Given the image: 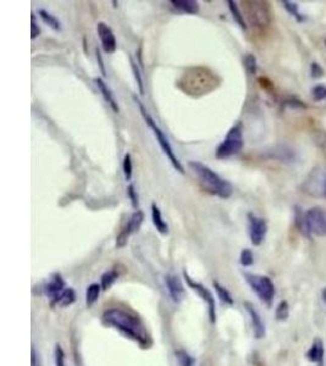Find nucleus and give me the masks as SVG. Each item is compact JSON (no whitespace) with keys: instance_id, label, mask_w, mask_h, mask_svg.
<instances>
[{"instance_id":"20","label":"nucleus","mask_w":326,"mask_h":366,"mask_svg":"<svg viewBox=\"0 0 326 366\" xmlns=\"http://www.w3.org/2000/svg\"><path fill=\"white\" fill-rule=\"evenodd\" d=\"M103 291L100 283H91L88 287H87L86 291V304L87 306L91 307L97 303L99 297H100V293Z\"/></svg>"},{"instance_id":"19","label":"nucleus","mask_w":326,"mask_h":366,"mask_svg":"<svg viewBox=\"0 0 326 366\" xmlns=\"http://www.w3.org/2000/svg\"><path fill=\"white\" fill-rule=\"evenodd\" d=\"M152 220L153 225L155 226L156 231L161 234H168L169 233V226L165 222L164 218H162L161 210L159 209V206L155 203L152 204Z\"/></svg>"},{"instance_id":"33","label":"nucleus","mask_w":326,"mask_h":366,"mask_svg":"<svg viewBox=\"0 0 326 366\" xmlns=\"http://www.w3.org/2000/svg\"><path fill=\"white\" fill-rule=\"evenodd\" d=\"M240 263L241 265L244 266V268L252 266L253 263H254V255H253L252 250H249V249H243V250L241 251Z\"/></svg>"},{"instance_id":"17","label":"nucleus","mask_w":326,"mask_h":366,"mask_svg":"<svg viewBox=\"0 0 326 366\" xmlns=\"http://www.w3.org/2000/svg\"><path fill=\"white\" fill-rule=\"evenodd\" d=\"M94 83H95V86H97L99 92H100L101 96L104 98V100H105L107 104H109V107L112 108V110L114 111L115 114H119V111H120V108H119L118 101L115 100L114 95H113L110 88L107 87L105 81H104L103 78H100V77H95L94 78Z\"/></svg>"},{"instance_id":"40","label":"nucleus","mask_w":326,"mask_h":366,"mask_svg":"<svg viewBox=\"0 0 326 366\" xmlns=\"http://www.w3.org/2000/svg\"><path fill=\"white\" fill-rule=\"evenodd\" d=\"M321 297H322V300H324V303H325V305H326V287H325L324 289H322Z\"/></svg>"},{"instance_id":"12","label":"nucleus","mask_w":326,"mask_h":366,"mask_svg":"<svg viewBox=\"0 0 326 366\" xmlns=\"http://www.w3.org/2000/svg\"><path fill=\"white\" fill-rule=\"evenodd\" d=\"M244 309H246L247 314L249 315L250 318V324H252V329H253V335L257 339H263L264 337L266 336V327L265 324H264L263 319H261L260 314L255 306L253 305L252 303L249 301H244L243 304Z\"/></svg>"},{"instance_id":"14","label":"nucleus","mask_w":326,"mask_h":366,"mask_svg":"<svg viewBox=\"0 0 326 366\" xmlns=\"http://www.w3.org/2000/svg\"><path fill=\"white\" fill-rule=\"evenodd\" d=\"M164 281L171 300L176 304L181 303L183 298H185V286H183L181 278L176 276V275L168 274Z\"/></svg>"},{"instance_id":"10","label":"nucleus","mask_w":326,"mask_h":366,"mask_svg":"<svg viewBox=\"0 0 326 366\" xmlns=\"http://www.w3.org/2000/svg\"><path fill=\"white\" fill-rule=\"evenodd\" d=\"M143 221H144V213L142 212V210L137 209L136 212L131 215V218L129 219V221H127V224L125 225L124 228L121 230V232L118 234V237H116V242H115L116 248L119 249L124 248L125 245L127 244V242H129L130 237L132 236L133 233L138 232L142 224H143Z\"/></svg>"},{"instance_id":"9","label":"nucleus","mask_w":326,"mask_h":366,"mask_svg":"<svg viewBox=\"0 0 326 366\" xmlns=\"http://www.w3.org/2000/svg\"><path fill=\"white\" fill-rule=\"evenodd\" d=\"M309 233L326 237V212L321 207H311L304 213Z\"/></svg>"},{"instance_id":"37","label":"nucleus","mask_w":326,"mask_h":366,"mask_svg":"<svg viewBox=\"0 0 326 366\" xmlns=\"http://www.w3.org/2000/svg\"><path fill=\"white\" fill-rule=\"evenodd\" d=\"M310 73L313 78H320L324 75V70H322V67L318 63H313L310 66Z\"/></svg>"},{"instance_id":"25","label":"nucleus","mask_w":326,"mask_h":366,"mask_svg":"<svg viewBox=\"0 0 326 366\" xmlns=\"http://www.w3.org/2000/svg\"><path fill=\"white\" fill-rule=\"evenodd\" d=\"M38 15H39L40 19L43 20V22L45 23V25H48L49 27L53 28L54 31H60V29H61L60 21L57 19V17L54 16V15H51L50 13H49V11H46L45 9H39Z\"/></svg>"},{"instance_id":"2","label":"nucleus","mask_w":326,"mask_h":366,"mask_svg":"<svg viewBox=\"0 0 326 366\" xmlns=\"http://www.w3.org/2000/svg\"><path fill=\"white\" fill-rule=\"evenodd\" d=\"M177 86L186 94L193 96L208 94L218 87V77L205 67H192L187 70L177 82Z\"/></svg>"},{"instance_id":"39","label":"nucleus","mask_w":326,"mask_h":366,"mask_svg":"<svg viewBox=\"0 0 326 366\" xmlns=\"http://www.w3.org/2000/svg\"><path fill=\"white\" fill-rule=\"evenodd\" d=\"M97 59L99 60V66H100V70L101 72H103V75L105 76V67H104V61H103V58H101V54L100 51H99V49H97Z\"/></svg>"},{"instance_id":"3","label":"nucleus","mask_w":326,"mask_h":366,"mask_svg":"<svg viewBox=\"0 0 326 366\" xmlns=\"http://www.w3.org/2000/svg\"><path fill=\"white\" fill-rule=\"evenodd\" d=\"M188 166L197 175V177L199 178L200 183L204 184L205 189L208 192L212 193V194H215L216 197L221 199H229L231 197L232 193H234L232 184L228 180H225V178L220 177L208 165L200 163V161L191 160L188 163Z\"/></svg>"},{"instance_id":"7","label":"nucleus","mask_w":326,"mask_h":366,"mask_svg":"<svg viewBox=\"0 0 326 366\" xmlns=\"http://www.w3.org/2000/svg\"><path fill=\"white\" fill-rule=\"evenodd\" d=\"M246 11L249 22L257 27H266L271 22V11L265 2H247Z\"/></svg>"},{"instance_id":"15","label":"nucleus","mask_w":326,"mask_h":366,"mask_svg":"<svg viewBox=\"0 0 326 366\" xmlns=\"http://www.w3.org/2000/svg\"><path fill=\"white\" fill-rule=\"evenodd\" d=\"M65 289H66L65 281L63 280L61 275L54 274L53 276H51V280L44 286V292L46 297H48L49 300H50L51 306L53 307L55 306L58 299H59V297L63 294V292L65 291Z\"/></svg>"},{"instance_id":"11","label":"nucleus","mask_w":326,"mask_h":366,"mask_svg":"<svg viewBox=\"0 0 326 366\" xmlns=\"http://www.w3.org/2000/svg\"><path fill=\"white\" fill-rule=\"evenodd\" d=\"M248 226H249V238L254 247H259L265 239L267 233V224L263 218L254 215L253 213L248 214Z\"/></svg>"},{"instance_id":"32","label":"nucleus","mask_w":326,"mask_h":366,"mask_svg":"<svg viewBox=\"0 0 326 366\" xmlns=\"http://www.w3.org/2000/svg\"><path fill=\"white\" fill-rule=\"evenodd\" d=\"M54 364L55 366H65V351L59 343L54 348Z\"/></svg>"},{"instance_id":"8","label":"nucleus","mask_w":326,"mask_h":366,"mask_svg":"<svg viewBox=\"0 0 326 366\" xmlns=\"http://www.w3.org/2000/svg\"><path fill=\"white\" fill-rule=\"evenodd\" d=\"M183 277H185L186 282L192 291H194L202 298V300L204 301L208 306V315H209V321L210 324H216L218 320V314H216V301H215V297L212 295V293L209 291L208 288L202 283L197 282V281L192 280V278L188 276V274L186 271H183Z\"/></svg>"},{"instance_id":"18","label":"nucleus","mask_w":326,"mask_h":366,"mask_svg":"<svg viewBox=\"0 0 326 366\" xmlns=\"http://www.w3.org/2000/svg\"><path fill=\"white\" fill-rule=\"evenodd\" d=\"M170 3L174 9L182 14L196 15L199 13V3L194 0H171Z\"/></svg>"},{"instance_id":"29","label":"nucleus","mask_w":326,"mask_h":366,"mask_svg":"<svg viewBox=\"0 0 326 366\" xmlns=\"http://www.w3.org/2000/svg\"><path fill=\"white\" fill-rule=\"evenodd\" d=\"M131 67H132V72L133 76H135V80L137 82V86H138V90L141 93V95L144 94V83H143V78H142V73L139 71V67L137 64L133 61V59L131 58Z\"/></svg>"},{"instance_id":"21","label":"nucleus","mask_w":326,"mask_h":366,"mask_svg":"<svg viewBox=\"0 0 326 366\" xmlns=\"http://www.w3.org/2000/svg\"><path fill=\"white\" fill-rule=\"evenodd\" d=\"M212 286H214L215 291H216L218 298H219L221 303L225 304V305H234L235 300L234 298H232V294L230 293V291L225 286H223L220 282H218V281H214V282H212Z\"/></svg>"},{"instance_id":"38","label":"nucleus","mask_w":326,"mask_h":366,"mask_svg":"<svg viewBox=\"0 0 326 366\" xmlns=\"http://www.w3.org/2000/svg\"><path fill=\"white\" fill-rule=\"evenodd\" d=\"M31 366H42V361H40L39 354L37 353L36 348H31Z\"/></svg>"},{"instance_id":"35","label":"nucleus","mask_w":326,"mask_h":366,"mask_svg":"<svg viewBox=\"0 0 326 366\" xmlns=\"http://www.w3.org/2000/svg\"><path fill=\"white\" fill-rule=\"evenodd\" d=\"M127 195H129L132 206L135 207V209H137V207H138L139 201H138V194H137V190L133 184H129V187H127Z\"/></svg>"},{"instance_id":"4","label":"nucleus","mask_w":326,"mask_h":366,"mask_svg":"<svg viewBox=\"0 0 326 366\" xmlns=\"http://www.w3.org/2000/svg\"><path fill=\"white\" fill-rule=\"evenodd\" d=\"M133 99H135L137 104H138L139 110H141V114H142V116H143L144 121L147 122V125L149 126L150 128H152L154 136L156 137V140H158L160 148H161V150L164 151V154L167 155V158L169 159V161H170V163H171V165H173L174 168L176 169V171H179L180 174H185V168H183V165L181 164V161L179 160V158H177L176 154H175L173 146H171L170 142H169V139L167 138V136H165L164 132H162L161 128H160L159 126L156 125V122L154 121L153 117L150 116L149 114H148V111L145 110L144 105L142 104L141 100H139V99L137 98L136 95L133 96Z\"/></svg>"},{"instance_id":"13","label":"nucleus","mask_w":326,"mask_h":366,"mask_svg":"<svg viewBox=\"0 0 326 366\" xmlns=\"http://www.w3.org/2000/svg\"><path fill=\"white\" fill-rule=\"evenodd\" d=\"M97 33L99 39H100L103 50L105 51L106 54H113V53H115L118 43H116V38L114 36L113 29L110 28L105 22H98Z\"/></svg>"},{"instance_id":"30","label":"nucleus","mask_w":326,"mask_h":366,"mask_svg":"<svg viewBox=\"0 0 326 366\" xmlns=\"http://www.w3.org/2000/svg\"><path fill=\"white\" fill-rule=\"evenodd\" d=\"M122 170H124V175L126 181H131L132 178V172H133V164H132V158H131V154H126L124 156V161H122Z\"/></svg>"},{"instance_id":"26","label":"nucleus","mask_w":326,"mask_h":366,"mask_svg":"<svg viewBox=\"0 0 326 366\" xmlns=\"http://www.w3.org/2000/svg\"><path fill=\"white\" fill-rule=\"evenodd\" d=\"M175 358H176L179 366H194V364H196V359L183 349L175 351Z\"/></svg>"},{"instance_id":"34","label":"nucleus","mask_w":326,"mask_h":366,"mask_svg":"<svg viewBox=\"0 0 326 366\" xmlns=\"http://www.w3.org/2000/svg\"><path fill=\"white\" fill-rule=\"evenodd\" d=\"M311 96L315 101H321L326 99V87L322 84H318L311 89Z\"/></svg>"},{"instance_id":"31","label":"nucleus","mask_w":326,"mask_h":366,"mask_svg":"<svg viewBox=\"0 0 326 366\" xmlns=\"http://www.w3.org/2000/svg\"><path fill=\"white\" fill-rule=\"evenodd\" d=\"M244 67H246L247 72H248L249 75H255L258 69L257 58H255L253 54H247L246 57H244Z\"/></svg>"},{"instance_id":"41","label":"nucleus","mask_w":326,"mask_h":366,"mask_svg":"<svg viewBox=\"0 0 326 366\" xmlns=\"http://www.w3.org/2000/svg\"><path fill=\"white\" fill-rule=\"evenodd\" d=\"M325 45H326V39H325Z\"/></svg>"},{"instance_id":"23","label":"nucleus","mask_w":326,"mask_h":366,"mask_svg":"<svg viewBox=\"0 0 326 366\" xmlns=\"http://www.w3.org/2000/svg\"><path fill=\"white\" fill-rule=\"evenodd\" d=\"M119 278V272L115 270V269H112V270H107L101 275L100 277V286L103 288V291H107L113 287V285L118 281Z\"/></svg>"},{"instance_id":"27","label":"nucleus","mask_w":326,"mask_h":366,"mask_svg":"<svg viewBox=\"0 0 326 366\" xmlns=\"http://www.w3.org/2000/svg\"><path fill=\"white\" fill-rule=\"evenodd\" d=\"M290 316V305L286 300H281L276 305L275 309V319L278 321H286Z\"/></svg>"},{"instance_id":"28","label":"nucleus","mask_w":326,"mask_h":366,"mask_svg":"<svg viewBox=\"0 0 326 366\" xmlns=\"http://www.w3.org/2000/svg\"><path fill=\"white\" fill-rule=\"evenodd\" d=\"M282 5H284V8L286 9L288 13L295 17L297 21H299V22L303 21L304 16L301 14V11H299V9H298V5H297L296 3L288 2V0H284V2H282Z\"/></svg>"},{"instance_id":"22","label":"nucleus","mask_w":326,"mask_h":366,"mask_svg":"<svg viewBox=\"0 0 326 366\" xmlns=\"http://www.w3.org/2000/svg\"><path fill=\"white\" fill-rule=\"evenodd\" d=\"M75 301H76V292H75V289L71 288V287H69V288L66 287L65 291L63 292V294H61L59 297V299H58L55 306L66 307V306L72 305Z\"/></svg>"},{"instance_id":"6","label":"nucleus","mask_w":326,"mask_h":366,"mask_svg":"<svg viewBox=\"0 0 326 366\" xmlns=\"http://www.w3.org/2000/svg\"><path fill=\"white\" fill-rule=\"evenodd\" d=\"M244 278L252 291L258 295L261 303L265 304L266 306H271L274 298H275V286H274L271 278L264 276V275L249 274V272H244Z\"/></svg>"},{"instance_id":"5","label":"nucleus","mask_w":326,"mask_h":366,"mask_svg":"<svg viewBox=\"0 0 326 366\" xmlns=\"http://www.w3.org/2000/svg\"><path fill=\"white\" fill-rule=\"evenodd\" d=\"M243 128L242 124H236L230 128L223 142L216 148V158L220 160L229 159L234 155L240 154L243 149Z\"/></svg>"},{"instance_id":"36","label":"nucleus","mask_w":326,"mask_h":366,"mask_svg":"<svg viewBox=\"0 0 326 366\" xmlns=\"http://www.w3.org/2000/svg\"><path fill=\"white\" fill-rule=\"evenodd\" d=\"M39 34H40V28L36 22V15H34V13H32V15H31V39L34 40L37 37L39 36Z\"/></svg>"},{"instance_id":"16","label":"nucleus","mask_w":326,"mask_h":366,"mask_svg":"<svg viewBox=\"0 0 326 366\" xmlns=\"http://www.w3.org/2000/svg\"><path fill=\"white\" fill-rule=\"evenodd\" d=\"M307 359L309 360L310 362H314L318 366H324L325 361V350H324V344H322V341L320 338H315L311 343L310 349L308 350L307 353Z\"/></svg>"},{"instance_id":"1","label":"nucleus","mask_w":326,"mask_h":366,"mask_svg":"<svg viewBox=\"0 0 326 366\" xmlns=\"http://www.w3.org/2000/svg\"><path fill=\"white\" fill-rule=\"evenodd\" d=\"M103 322L106 326L120 331L125 337L135 341L141 347L145 348L149 344V336L138 316L121 309H110L103 314Z\"/></svg>"},{"instance_id":"24","label":"nucleus","mask_w":326,"mask_h":366,"mask_svg":"<svg viewBox=\"0 0 326 366\" xmlns=\"http://www.w3.org/2000/svg\"><path fill=\"white\" fill-rule=\"evenodd\" d=\"M228 4H229L230 13H231L232 17H234L235 22L237 23V25L240 26V27L242 28L243 31H246L247 25H246V21H244V16L242 15V13H241V10H240V8H238L237 3L234 2V0H229Z\"/></svg>"}]
</instances>
